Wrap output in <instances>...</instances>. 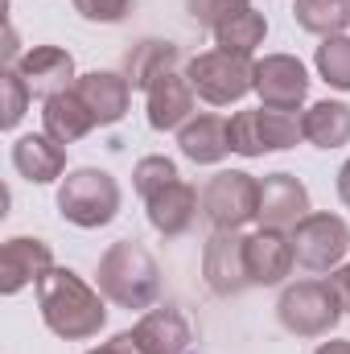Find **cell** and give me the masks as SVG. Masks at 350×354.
Returning <instances> with one entry per match:
<instances>
[{
    "label": "cell",
    "instance_id": "1",
    "mask_svg": "<svg viewBox=\"0 0 350 354\" xmlns=\"http://www.w3.org/2000/svg\"><path fill=\"white\" fill-rule=\"evenodd\" d=\"M37 305H42V322L66 342L95 338L103 330V322H107L103 292H95L71 268H50L37 280Z\"/></svg>",
    "mask_w": 350,
    "mask_h": 354
},
{
    "label": "cell",
    "instance_id": "2",
    "mask_svg": "<svg viewBox=\"0 0 350 354\" xmlns=\"http://www.w3.org/2000/svg\"><path fill=\"white\" fill-rule=\"evenodd\" d=\"M99 292L120 309H153L161 297V268L145 243L120 239L99 260Z\"/></svg>",
    "mask_w": 350,
    "mask_h": 354
},
{
    "label": "cell",
    "instance_id": "3",
    "mask_svg": "<svg viewBox=\"0 0 350 354\" xmlns=\"http://www.w3.org/2000/svg\"><path fill=\"white\" fill-rule=\"evenodd\" d=\"M342 292L334 280H301V284H288L280 292V326L297 338H326L338 322H342Z\"/></svg>",
    "mask_w": 350,
    "mask_h": 354
},
{
    "label": "cell",
    "instance_id": "4",
    "mask_svg": "<svg viewBox=\"0 0 350 354\" xmlns=\"http://www.w3.org/2000/svg\"><path fill=\"white\" fill-rule=\"evenodd\" d=\"M58 210L83 231L107 227L120 214V181L107 169H75L58 185Z\"/></svg>",
    "mask_w": 350,
    "mask_h": 354
},
{
    "label": "cell",
    "instance_id": "5",
    "mask_svg": "<svg viewBox=\"0 0 350 354\" xmlns=\"http://www.w3.org/2000/svg\"><path fill=\"white\" fill-rule=\"evenodd\" d=\"M227 140H231V153H239V157H264V153L293 149L297 140H305V132H301L297 111L252 107V111H235L227 120Z\"/></svg>",
    "mask_w": 350,
    "mask_h": 354
},
{
    "label": "cell",
    "instance_id": "6",
    "mask_svg": "<svg viewBox=\"0 0 350 354\" xmlns=\"http://www.w3.org/2000/svg\"><path fill=\"white\" fill-rule=\"evenodd\" d=\"M185 79H190L198 99H206L214 107H227V103H239L248 91H256V62L239 58V54H227V50H206V54L190 58Z\"/></svg>",
    "mask_w": 350,
    "mask_h": 354
},
{
    "label": "cell",
    "instance_id": "7",
    "mask_svg": "<svg viewBox=\"0 0 350 354\" xmlns=\"http://www.w3.org/2000/svg\"><path fill=\"white\" fill-rule=\"evenodd\" d=\"M198 206H202V214L214 223V231H239L243 223L256 218V206H260V181H256L252 174H239V169L214 174L206 185H202Z\"/></svg>",
    "mask_w": 350,
    "mask_h": 354
},
{
    "label": "cell",
    "instance_id": "8",
    "mask_svg": "<svg viewBox=\"0 0 350 354\" xmlns=\"http://www.w3.org/2000/svg\"><path fill=\"white\" fill-rule=\"evenodd\" d=\"M293 256L297 264L309 268V272H334V268L347 260L350 252V227L347 218L330 214V210H313L305 214L297 227H293Z\"/></svg>",
    "mask_w": 350,
    "mask_h": 354
},
{
    "label": "cell",
    "instance_id": "9",
    "mask_svg": "<svg viewBox=\"0 0 350 354\" xmlns=\"http://www.w3.org/2000/svg\"><path fill=\"white\" fill-rule=\"evenodd\" d=\"M202 276L210 292L219 297H239L252 276H248V239L239 231H214L202 248Z\"/></svg>",
    "mask_w": 350,
    "mask_h": 354
},
{
    "label": "cell",
    "instance_id": "10",
    "mask_svg": "<svg viewBox=\"0 0 350 354\" xmlns=\"http://www.w3.org/2000/svg\"><path fill=\"white\" fill-rule=\"evenodd\" d=\"M309 210V189L305 181L293 174H268L260 177V206H256V218H260L264 231H293Z\"/></svg>",
    "mask_w": 350,
    "mask_h": 354
},
{
    "label": "cell",
    "instance_id": "11",
    "mask_svg": "<svg viewBox=\"0 0 350 354\" xmlns=\"http://www.w3.org/2000/svg\"><path fill=\"white\" fill-rule=\"evenodd\" d=\"M256 95L264 99V107L297 111L309 95V75L293 54H268L256 62Z\"/></svg>",
    "mask_w": 350,
    "mask_h": 354
},
{
    "label": "cell",
    "instance_id": "12",
    "mask_svg": "<svg viewBox=\"0 0 350 354\" xmlns=\"http://www.w3.org/2000/svg\"><path fill=\"white\" fill-rule=\"evenodd\" d=\"M17 75L25 79L29 95H42V99H54L62 91H71L75 79V58L58 46H33L29 54L17 58Z\"/></svg>",
    "mask_w": 350,
    "mask_h": 354
},
{
    "label": "cell",
    "instance_id": "13",
    "mask_svg": "<svg viewBox=\"0 0 350 354\" xmlns=\"http://www.w3.org/2000/svg\"><path fill=\"white\" fill-rule=\"evenodd\" d=\"M54 268V252L46 239H33V235H17L0 248V288L12 297L21 292L29 280L37 284L46 272Z\"/></svg>",
    "mask_w": 350,
    "mask_h": 354
},
{
    "label": "cell",
    "instance_id": "14",
    "mask_svg": "<svg viewBox=\"0 0 350 354\" xmlns=\"http://www.w3.org/2000/svg\"><path fill=\"white\" fill-rule=\"evenodd\" d=\"M145 206H149V223L165 235V239H174V235H185L190 231V223H194V214H198V189L190 185V181H165L157 194H149L145 198Z\"/></svg>",
    "mask_w": 350,
    "mask_h": 354
},
{
    "label": "cell",
    "instance_id": "15",
    "mask_svg": "<svg viewBox=\"0 0 350 354\" xmlns=\"http://www.w3.org/2000/svg\"><path fill=\"white\" fill-rule=\"evenodd\" d=\"M75 91H79V99L87 103V111L95 115L99 128L120 124L124 111H128V99H132L128 79H124V75H111V71H91V75H83V79L75 83Z\"/></svg>",
    "mask_w": 350,
    "mask_h": 354
},
{
    "label": "cell",
    "instance_id": "16",
    "mask_svg": "<svg viewBox=\"0 0 350 354\" xmlns=\"http://www.w3.org/2000/svg\"><path fill=\"white\" fill-rule=\"evenodd\" d=\"M145 95H149V124L157 132H174L185 120H194V87H190L185 75L169 71V75H161Z\"/></svg>",
    "mask_w": 350,
    "mask_h": 354
},
{
    "label": "cell",
    "instance_id": "17",
    "mask_svg": "<svg viewBox=\"0 0 350 354\" xmlns=\"http://www.w3.org/2000/svg\"><path fill=\"white\" fill-rule=\"evenodd\" d=\"M297 264V256H293V239L284 235V231H256V235H248V276H252V284H280L288 272Z\"/></svg>",
    "mask_w": 350,
    "mask_h": 354
},
{
    "label": "cell",
    "instance_id": "18",
    "mask_svg": "<svg viewBox=\"0 0 350 354\" xmlns=\"http://www.w3.org/2000/svg\"><path fill=\"white\" fill-rule=\"evenodd\" d=\"M12 165L25 181L46 185V181H58L66 174V149L46 132H29V136H21L12 145Z\"/></svg>",
    "mask_w": 350,
    "mask_h": 354
},
{
    "label": "cell",
    "instance_id": "19",
    "mask_svg": "<svg viewBox=\"0 0 350 354\" xmlns=\"http://www.w3.org/2000/svg\"><path fill=\"white\" fill-rule=\"evenodd\" d=\"M136 342L145 354H185L190 351V322L177 313L174 305L149 309L136 326H132Z\"/></svg>",
    "mask_w": 350,
    "mask_h": 354
},
{
    "label": "cell",
    "instance_id": "20",
    "mask_svg": "<svg viewBox=\"0 0 350 354\" xmlns=\"http://www.w3.org/2000/svg\"><path fill=\"white\" fill-rule=\"evenodd\" d=\"M177 46L174 41H157V37H145L136 41L128 54H124V79L132 91H149L161 75L177 71Z\"/></svg>",
    "mask_w": 350,
    "mask_h": 354
},
{
    "label": "cell",
    "instance_id": "21",
    "mask_svg": "<svg viewBox=\"0 0 350 354\" xmlns=\"http://www.w3.org/2000/svg\"><path fill=\"white\" fill-rule=\"evenodd\" d=\"M177 145L181 153L194 161V165H214L231 153V140H227V120L219 115H194L177 128Z\"/></svg>",
    "mask_w": 350,
    "mask_h": 354
},
{
    "label": "cell",
    "instance_id": "22",
    "mask_svg": "<svg viewBox=\"0 0 350 354\" xmlns=\"http://www.w3.org/2000/svg\"><path fill=\"white\" fill-rule=\"evenodd\" d=\"M42 124H46V136H54L58 145H75V140H83L91 128H99L95 124V115L87 111V103L79 99V91H62V95H54V99H46V111H42Z\"/></svg>",
    "mask_w": 350,
    "mask_h": 354
},
{
    "label": "cell",
    "instance_id": "23",
    "mask_svg": "<svg viewBox=\"0 0 350 354\" xmlns=\"http://www.w3.org/2000/svg\"><path fill=\"white\" fill-rule=\"evenodd\" d=\"M301 132L317 149H342L350 145V107L338 99H322L301 115Z\"/></svg>",
    "mask_w": 350,
    "mask_h": 354
},
{
    "label": "cell",
    "instance_id": "24",
    "mask_svg": "<svg viewBox=\"0 0 350 354\" xmlns=\"http://www.w3.org/2000/svg\"><path fill=\"white\" fill-rule=\"evenodd\" d=\"M264 33H268L264 12H256L252 4H243V8H235L231 17H223V21H219L214 41H219V50H227V54L252 58V54L264 46Z\"/></svg>",
    "mask_w": 350,
    "mask_h": 354
},
{
    "label": "cell",
    "instance_id": "25",
    "mask_svg": "<svg viewBox=\"0 0 350 354\" xmlns=\"http://www.w3.org/2000/svg\"><path fill=\"white\" fill-rule=\"evenodd\" d=\"M293 17L305 33L342 37V29H350V0H297Z\"/></svg>",
    "mask_w": 350,
    "mask_h": 354
},
{
    "label": "cell",
    "instance_id": "26",
    "mask_svg": "<svg viewBox=\"0 0 350 354\" xmlns=\"http://www.w3.org/2000/svg\"><path fill=\"white\" fill-rule=\"evenodd\" d=\"M317 71L334 91H350V37H326L317 46Z\"/></svg>",
    "mask_w": 350,
    "mask_h": 354
},
{
    "label": "cell",
    "instance_id": "27",
    "mask_svg": "<svg viewBox=\"0 0 350 354\" xmlns=\"http://www.w3.org/2000/svg\"><path fill=\"white\" fill-rule=\"evenodd\" d=\"M0 95H4V115H0V124L4 128H17L21 124V115H25V107H29V87H25V79L17 75V66H4V75H0Z\"/></svg>",
    "mask_w": 350,
    "mask_h": 354
},
{
    "label": "cell",
    "instance_id": "28",
    "mask_svg": "<svg viewBox=\"0 0 350 354\" xmlns=\"http://www.w3.org/2000/svg\"><path fill=\"white\" fill-rule=\"evenodd\" d=\"M177 177V165L169 157H145V161H136V169H132V181H136V194L140 198H149V194H157L165 181H174Z\"/></svg>",
    "mask_w": 350,
    "mask_h": 354
},
{
    "label": "cell",
    "instance_id": "29",
    "mask_svg": "<svg viewBox=\"0 0 350 354\" xmlns=\"http://www.w3.org/2000/svg\"><path fill=\"white\" fill-rule=\"evenodd\" d=\"M75 8L87 17V21H99V25H116L132 12V0H75Z\"/></svg>",
    "mask_w": 350,
    "mask_h": 354
},
{
    "label": "cell",
    "instance_id": "30",
    "mask_svg": "<svg viewBox=\"0 0 350 354\" xmlns=\"http://www.w3.org/2000/svg\"><path fill=\"white\" fill-rule=\"evenodd\" d=\"M243 4H248V0H190V17L214 33V29H219V21H223V17H231V12H235V8H243Z\"/></svg>",
    "mask_w": 350,
    "mask_h": 354
},
{
    "label": "cell",
    "instance_id": "31",
    "mask_svg": "<svg viewBox=\"0 0 350 354\" xmlns=\"http://www.w3.org/2000/svg\"><path fill=\"white\" fill-rule=\"evenodd\" d=\"M91 354H145V351H140V342H136V334L128 330V334H116L111 342H103L99 351H91Z\"/></svg>",
    "mask_w": 350,
    "mask_h": 354
},
{
    "label": "cell",
    "instance_id": "32",
    "mask_svg": "<svg viewBox=\"0 0 350 354\" xmlns=\"http://www.w3.org/2000/svg\"><path fill=\"white\" fill-rule=\"evenodd\" d=\"M330 280L338 284V292H342V301L350 305V264H342L338 272H334V276H330Z\"/></svg>",
    "mask_w": 350,
    "mask_h": 354
},
{
    "label": "cell",
    "instance_id": "33",
    "mask_svg": "<svg viewBox=\"0 0 350 354\" xmlns=\"http://www.w3.org/2000/svg\"><path fill=\"white\" fill-rule=\"evenodd\" d=\"M338 198H342V206L350 210V161L338 169Z\"/></svg>",
    "mask_w": 350,
    "mask_h": 354
},
{
    "label": "cell",
    "instance_id": "34",
    "mask_svg": "<svg viewBox=\"0 0 350 354\" xmlns=\"http://www.w3.org/2000/svg\"><path fill=\"white\" fill-rule=\"evenodd\" d=\"M313 354H350V342H338V338H334V342H322Z\"/></svg>",
    "mask_w": 350,
    "mask_h": 354
}]
</instances>
